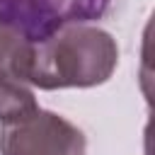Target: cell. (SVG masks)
Here are the masks:
<instances>
[{
    "label": "cell",
    "instance_id": "cell-3",
    "mask_svg": "<svg viewBox=\"0 0 155 155\" xmlns=\"http://www.w3.org/2000/svg\"><path fill=\"white\" fill-rule=\"evenodd\" d=\"M0 24L27 44H39L65 22L53 0H0Z\"/></svg>",
    "mask_w": 155,
    "mask_h": 155
},
{
    "label": "cell",
    "instance_id": "cell-1",
    "mask_svg": "<svg viewBox=\"0 0 155 155\" xmlns=\"http://www.w3.org/2000/svg\"><path fill=\"white\" fill-rule=\"evenodd\" d=\"M119 63L116 39L85 22H65L48 39L31 44L22 80L39 90L94 87L107 82Z\"/></svg>",
    "mask_w": 155,
    "mask_h": 155
},
{
    "label": "cell",
    "instance_id": "cell-5",
    "mask_svg": "<svg viewBox=\"0 0 155 155\" xmlns=\"http://www.w3.org/2000/svg\"><path fill=\"white\" fill-rule=\"evenodd\" d=\"M31 44L22 41L17 34H12L7 27L0 24V70H12L22 78V63L27 58Z\"/></svg>",
    "mask_w": 155,
    "mask_h": 155
},
{
    "label": "cell",
    "instance_id": "cell-4",
    "mask_svg": "<svg viewBox=\"0 0 155 155\" xmlns=\"http://www.w3.org/2000/svg\"><path fill=\"white\" fill-rule=\"evenodd\" d=\"M39 109L31 85H27L12 70H0V124L19 119Z\"/></svg>",
    "mask_w": 155,
    "mask_h": 155
},
{
    "label": "cell",
    "instance_id": "cell-6",
    "mask_svg": "<svg viewBox=\"0 0 155 155\" xmlns=\"http://www.w3.org/2000/svg\"><path fill=\"white\" fill-rule=\"evenodd\" d=\"M61 10L63 22H90L99 19L111 0H53Z\"/></svg>",
    "mask_w": 155,
    "mask_h": 155
},
{
    "label": "cell",
    "instance_id": "cell-2",
    "mask_svg": "<svg viewBox=\"0 0 155 155\" xmlns=\"http://www.w3.org/2000/svg\"><path fill=\"white\" fill-rule=\"evenodd\" d=\"M85 133L56 111L34 109L0 126V155H85Z\"/></svg>",
    "mask_w": 155,
    "mask_h": 155
}]
</instances>
